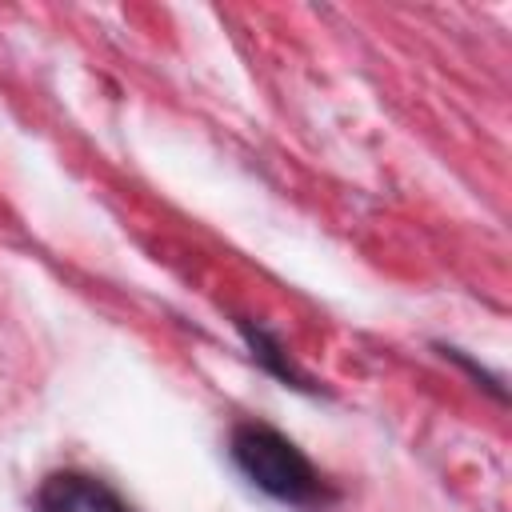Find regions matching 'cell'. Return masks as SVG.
Here are the masks:
<instances>
[{"mask_svg":"<svg viewBox=\"0 0 512 512\" xmlns=\"http://www.w3.org/2000/svg\"><path fill=\"white\" fill-rule=\"evenodd\" d=\"M232 456L240 472L276 500L300 504V500H312L320 488V476L312 472L308 456L264 424H240L232 436Z\"/></svg>","mask_w":512,"mask_h":512,"instance_id":"obj_1","label":"cell"},{"mask_svg":"<svg viewBox=\"0 0 512 512\" xmlns=\"http://www.w3.org/2000/svg\"><path fill=\"white\" fill-rule=\"evenodd\" d=\"M40 504H44V512H128L112 488H104L100 480L80 476V472L48 476L40 488Z\"/></svg>","mask_w":512,"mask_h":512,"instance_id":"obj_2","label":"cell"}]
</instances>
